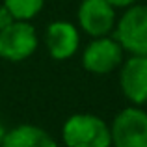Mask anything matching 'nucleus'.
<instances>
[{
  "label": "nucleus",
  "instance_id": "9b49d317",
  "mask_svg": "<svg viewBox=\"0 0 147 147\" xmlns=\"http://www.w3.org/2000/svg\"><path fill=\"white\" fill-rule=\"evenodd\" d=\"M15 19L11 17V13L9 11L6 9V7H0V28H4V26H7V24H11V22H13Z\"/></svg>",
  "mask_w": 147,
  "mask_h": 147
},
{
  "label": "nucleus",
  "instance_id": "423d86ee",
  "mask_svg": "<svg viewBox=\"0 0 147 147\" xmlns=\"http://www.w3.org/2000/svg\"><path fill=\"white\" fill-rule=\"evenodd\" d=\"M80 26L93 37H102L114 28V6L106 0H84L78 9Z\"/></svg>",
  "mask_w": 147,
  "mask_h": 147
},
{
  "label": "nucleus",
  "instance_id": "39448f33",
  "mask_svg": "<svg viewBox=\"0 0 147 147\" xmlns=\"http://www.w3.org/2000/svg\"><path fill=\"white\" fill-rule=\"evenodd\" d=\"M121 54L123 49L117 41L102 36L88 45L82 56V63L90 73L104 75V73H110L112 69H115V65H119Z\"/></svg>",
  "mask_w": 147,
  "mask_h": 147
},
{
  "label": "nucleus",
  "instance_id": "7ed1b4c3",
  "mask_svg": "<svg viewBox=\"0 0 147 147\" xmlns=\"http://www.w3.org/2000/svg\"><path fill=\"white\" fill-rule=\"evenodd\" d=\"M37 47V34L26 21H13L0 28V56L9 61H21L32 56Z\"/></svg>",
  "mask_w": 147,
  "mask_h": 147
},
{
  "label": "nucleus",
  "instance_id": "f03ea898",
  "mask_svg": "<svg viewBox=\"0 0 147 147\" xmlns=\"http://www.w3.org/2000/svg\"><path fill=\"white\" fill-rule=\"evenodd\" d=\"M115 41L121 49L138 56H147V6H134L117 22Z\"/></svg>",
  "mask_w": 147,
  "mask_h": 147
},
{
  "label": "nucleus",
  "instance_id": "f8f14e48",
  "mask_svg": "<svg viewBox=\"0 0 147 147\" xmlns=\"http://www.w3.org/2000/svg\"><path fill=\"white\" fill-rule=\"evenodd\" d=\"M106 2L114 7H125V6H130V4L138 2V0H106Z\"/></svg>",
  "mask_w": 147,
  "mask_h": 147
},
{
  "label": "nucleus",
  "instance_id": "1a4fd4ad",
  "mask_svg": "<svg viewBox=\"0 0 147 147\" xmlns=\"http://www.w3.org/2000/svg\"><path fill=\"white\" fill-rule=\"evenodd\" d=\"M0 147H58L49 132L34 125H21L6 132Z\"/></svg>",
  "mask_w": 147,
  "mask_h": 147
},
{
  "label": "nucleus",
  "instance_id": "9d476101",
  "mask_svg": "<svg viewBox=\"0 0 147 147\" xmlns=\"http://www.w3.org/2000/svg\"><path fill=\"white\" fill-rule=\"evenodd\" d=\"M45 0H4V7L15 21H28L43 7Z\"/></svg>",
  "mask_w": 147,
  "mask_h": 147
},
{
  "label": "nucleus",
  "instance_id": "20e7f679",
  "mask_svg": "<svg viewBox=\"0 0 147 147\" xmlns=\"http://www.w3.org/2000/svg\"><path fill=\"white\" fill-rule=\"evenodd\" d=\"M115 147H147V114L140 108H127L114 119L110 129Z\"/></svg>",
  "mask_w": 147,
  "mask_h": 147
},
{
  "label": "nucleus",
  "instance_id": "f257e3e1",
  "mask_svg": "<svg viewBox=\"0 0 147 147\" xmlns=\"http://www.w3.org/2000/svg\"><path fill=\"white\" fill-rule=\"evenodd\" d=\"M63 142L67 147H110L112 136L106 123L90 114H76L65 121Z\"/></svg>",
  "mask_w": 147,
  "mask_h": 147
},
{
  "label": "nucleus",
  "instance_id": "6e6552de",
  "mask_svg": "<svg viewBox=\"0 0 147 147\" xmlns=\"http://www.w3.org/2000/svg\"><path fill=\"white\" fill-rule=\"evenodd\" d=\"M45 43H47V49L52 58L67 60L78 49V32L71 22H52L45 34Z\"/></svg>",
  "mask_w": 147,
  "mask_h": 147
},
{
  "label": "nucleus",
  "instance_id": "0eeeda50",
  "mask_svg": "<svg viewBox=\"0 0 147 147\" xmlns=\"http://www.w3.org/2000/svg\"><path fill=\"white\" fill-rule=\"evenodd\" d=\"M121 90L136 104L147 102V56L134 54L121 71Z\"/></svg>",
  "mask_w": 147,
  "mask_h": 147
},
{
  "label": "nucleus",
  "instance_id": "ddd939ff",
  "mask_svg": "<svg viewBox=\"0 0 147 147\" xmlns=\"http://www.w3.org/2000/svg\"><path fill=\"white\" fill-rule=\"evenodd\" d=\"M4 136H6V129H4V127L0 125V145H2V140H4Z\"/></svg>",
  "mask_w": 147,
  "mask_h": 147
}]
</instances>
